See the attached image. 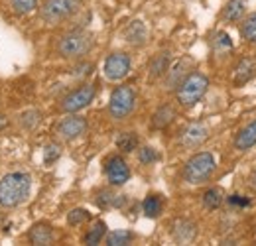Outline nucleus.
Wrapping results in <instances>:
<instances>
[{"label":"nucleus","instance_id":"nucleus-1","mask_svg":"<svg viewBox=\"0 0 256 246\" xmlns=\"http://www.w3.org/2000/svg\"><path fill=\"white\" fill-rule=\"evenodd\" d=\"M32 189V178L24 172L6 174L0 180V205L2 207H18L24 203Z\"/></svg>","mask_w":256,"mask_h":246},{"label":"nucleus","instance_id":"nucleus-2","mask_svg":"<svg viewBox=\"0 0 256 246\" xmlns=\"http://www.w3.org/2000/svg\"><path fill=\"white\" fill-rule=\"evenodd\" d=\"M93 48V36L83 30H73L65 34L58 44V52L62 58L67 60H79L83 56H87Z\"/></svg>","mask_w":256,"mask_h":246},{"label":"nucleus","instance_id":"nucleus-3","mask_svg":"<svg viewBox=\"0 0 256 246\" xmlns=\"http://www.w3.org/2000/svg\"><path fill=\"white\" fill-rule=\"evenodd\" d=\"M209 89V79L203 73H192L178 85V102L184 106L197 104Z\"/></svg>","mask_w":256,"mask_h":246},{"label":"nucleus","instance_id":"nucleus-4","mask_svg":"<svg viewBox=\"0 0 256 246\" xmlns=\"http://www.w3.org/2000/svg\"><path fill=\"white\" fill-rule=\"evenodd\" d=\"M215 172V158L209 152H199L195 154L186 164V170H184V178L188 184H203L211 178V174Z\"/></svg>","mask_w":256,"mask_h":246},{"label":"nucleus","instance_id":"nucleus-5","mask_svg":"<svg viewBox=\"0 0 256 246\" xmlns=\"http://www.w3.org/2000/svg\"><path fill=\"white\" fill-rule=\"evenodd\" d=\"M81 8V0H46L40 14L42 20L48 24H60L73 14H77Z\"/></svg>","mask_w":256,"mask_h":246},{"label":"nucleus","instance_id":"nucleus-6","mask_svg":"<svg viewBox=\"0 0 256 246\" xmlns=\"http://www.w3.org/2000/svg\"><path fill=\"white\" fill-rule=\"evenodd\" d=\"M134 104H136V92L132 87L122 85V87H116L112 94H110V100H108V112L112 118L116 120H122L126 118L128 114L134 110Z\"/></svg>","mask_w":256,"mask_h":246},{"label":"nucleus","instance_id":"nucleus-7","mask_svg":"<svg viewBox=\"0 0 256 246\" xmlns=\"http://www.w3.org/2000/svg\"><path fill=\"white\" fill-rule=\"evenodd\" d=\"M93 98H95V87L93 85H83V87L71 91L65 96L64 100H62V108H64L65 112H79Z\"/></svg>","mask_w":256,"mask_h":246},{"label":"nucleus","instance_id":"nucleus-8","mask_svg":"<svg viewBox=\"0 0 256 246\" xmlns=\"http://www.w3.org/2000/svg\"><path fill=\"white\" fill-rule=\"evenodd\" d=\"M130 71V58L126 54H112L104 62V77L108 81H120L124 79Z\"/></svg>","mask_w":256,"mask_h":246},{"label":"nucleus","instance_id":"nucleus-9","mask_svg":"<svg viewBox=\"0 0 256 246\" xmlns=\"http://www.w3.org/2000/svg\"><path fill=\"white\" fill-rule=\"evenodd\" d=\"M85 130H87V120L77 114H71L58 124V134L65 140H75L81 134H85Z\"/></svg>","mask_w":256,"mask_h":246},{"label":"nucleus","instance_id":"nucleus-10","mask_svg":"<svg viewBox=\"0 0 256 246\" xmlns=\"http://www.w3.org/2000/svg\"><path fill=\"white\" fill-rule=\"evenodd\" d=\"M106 178L112 185H124L130 178V170H128L126 162L120 156H112L106 162Z\"/></svg>","mask_w":256,"mask_h":246},{"label":"nucleus","instance_id":"nucleus-11","mask_svg":"<svg viewBox=\"0 0 256 246\" xmlns=\"http://www.w3.org/2000/svg\"><path fill=\"white\" fill-rule=\"evenodd\" d=\"M207 136H209V130H207L203 124L193 122L184 130V134H182V144H184L186 148H199V146L207 140Z\"/></svg>","mask_w":256,"mask_h":246},{"label":"nucleus","instance_id":"nucleus-12","mask_svg":"<svg viewBox=\"0 0 256 246\" xmlns=\"http://www.w3.org/2000/svg\"><path fill=\"white\" fill-rule=\"evenodd\" d=\"M195 232H197L195 224H193L192 220H186V218L176 220L174 228H172V234H174V238L178 242H192L193 238H195Z\"/></svg>","mask_w":256,"mask_h":246},{"label":"nucleus","instance_id":"nucleus-13","mask_svg":"<svg viewBox=\"0 0 256 246\" xmlns=\"http://www.w3.org/2000/svg\"><path fill=\"white\" fill-rule=\"evenodd\" d=\"M28 238H30L32 244H52V240H54V230H52L50 224L40 222V224H34L32 228H30Z\"/></svg>","mask_w":256,"mask_h":246},{"label":"nucleus","instance_id":"nucleus-14","mask_svg":"<svg viewBox=\"0 0 256 246\" xmlns=\"http://www.w3.org/2000/svg\"><path fill=\"white\" fill-rule=\"evenodd\" d=\"M256 144V120L248 124V126H244L240 132H238V136H236V140H234V146H236V150H250L252 146Z\"/></svg>","mask_w":256,"mask_h":246},{"label":"nucleus","instance_id":"nucleus-15","mask_svg":"<svg viewBox=\"0 0 256 246\" xmlns=\"http://www.w3.org/2000/svg\"><path fill=\"white\" fill-rule=\"evenodd\" d=\"M256 73V63L252 60H240L234 69V85H244L248 83Z\"/></svg>","mask_w":256,"mask_h":246},{"label":"nucleus","instance_id":"nucleus-16","mask_svg":"<svg viewBox=\"0 0 256 246\" xmlns=\"http://www.w3.org/2000/svg\"><path fill=\"white\" fill-rule=\"evenodd\" d=\"M124 38H126L128 44H132V46H142L146 42V38H148V30H146V26L140 20H136V22H132L124 30Z\"/></svg>","mask_w":256,"mask_h":246},{"label":"nucleus","instance_id":"nucleus-17","mask_svg":"<svg viewBox=\"0 0 256 246\" xmlns=\"http://www.w3.org/2000/svg\"><path fill=\"white\" fill-rule=\"evenodd\" d=\"M221 203H223V191H221L219 187H211V189L205 191V195H203V205H205L207 209H219Z\"/></svg>","mask_w":256,"mask_h":246},{"label":"nucleus","instance_id":"nucleus-18","mask_svg":"<svg viewBox=\"0 0 256 246\" xmlns=\"http://www.w3.org/2000/svg\"><path fill=\"white\" fill-rule=\"evenodd\" d=\"M174 116H176V110L172 106H162V108L156 110V114L152 118V124H154V128H164V126H168L174 120Z\"/></svg>","mask_w":256,"mask_h":246},{"label":"nucleus","instance_id":"nucleus-19","mask_svg":"<svg viewBox=\"0 0 256 246\" xmlns=\"http://www.w3.org/2000/svg\"><path fill=\"white\" fill-rule=\"evenodd\" d=\"M138 146V136L134 132H122L118 138H116V148L122 150V152H134Z\"/></svg>","mask_w":256,"mask_h":246},{"label":"nucleus","instance_id":"nucleus-20","mask_svg":"<svg viewBox=\"0 0 256 246\" xmlns=\"http://www.w3.org/2000/svg\"><path fill=\"white\" fill-rule=\"evenodd\" d=\"M242 14H244V2H242V0H230V2L226 4V8H224L223 18L228 20V22H234V20H238Z\"/></svg>","mask_w":256,"mask_h":246},{"label":"nucleus","instance_id":"nucleus-21","mask_svg":"<svg viewBox=\"0 0 256 246\" xmlns=\"http://www.w3.org/2000/svg\"><path fill=\"white\" fill-rule=\"evenodd\" d=\"M142 209H144L146 216L156 218V216L162 213V199L158 195H148V197L144 199V203H142Z\"/></svg>","mask_w":256,"mask_h":246},{"label":"nucleus","instance_id":"nucleus-22","mask_svg":"<svg viewBox=\"0 0 256 246\" xmlns=\"http://www.w3.org/2000/svg\"><path fill=\"white\" fill-rule=\"evenodd\" d=\"M168 65H170V58L168 54H160L154 58V62L150 63V77L156 79V77H162L166 71H168Z\"/></svg>","mask_w":256,"mask_h":246},{"label":"nucleus","instance_id":"nucleus-23","mask_svg":"<svg viewBox=\"0 0 256 246\" xmlns=\"http://www.w3.org/2000/svg\"><path fill=\"white\" fill-rule=\"evenodd\" d=\"M104 232H106V224H104L102 220L95 222V226H93V228L87 232V236H85V244H98V242L102 240Z\"/></svg>","mask_w":256,"mask_h":246},{"label":"nucleus","instance_id":"nucleus-24","mask_svg":"<svg viewBox=\"0 0 256 246\" xmlns=\"http://www.w3.org/2000/svg\"><path fill=\"white\" fill-rule=\"evenodd\" d=\"M132 238H134V234H132L130 230H114V232H110V234L106 236V244L122 246V244H128Z\"/></svg>","mask_w":256,"mask_h":246},{"label":"nucleus","instance_id":"nucleus-25","mask_svg":"<svg viewBox=\"0 0 256 246\" xmlns=\"http://www.w3.org/2000/svg\"><path fill=\"white\" fill-rule=\"evenodd\" d=\"M240 34H242V38L246 42H256V14H252L248 20H244Z\"/></svg>","mask_w":256,"mask_h":246},{"label":"nucleus","instance_id":"nucleus-26","mask_svg":"<svg viewBox=\"0 0 256 246\" xmlns=\"http://www.w3.org/2000/svg\"><path fill=\"white\" fill-rule=\"evenodd\" d=\"M10 2L16 14H30L38 6V0H10Z\"/></svg>","mask_w":256,"mask_h":246},{"label":"nucleus","instance_id":"nucleus-27","mask_svg":"<svg viewBox=\"0 0 256 246\" xmlns=\"http://www.w3.org/2000/svg\"><path fill=\"white\" fill-rule=\"evenodd\" d=\"M60 156H62V148L58 144L46 146V150H44V162H46V166H52Z\"/></svg>","mask_w":256,"mask_h":246},{"label":"nucleus","instance_id":"nucleus-28","mask_svg":"<svg viewBox=\"0 0 256 246\" xmlns=\"http://www.w3.org/2000/svg\"><path fill=\"white\" fill-rule=\"evenodd\" d=\"M89 211H85V209H73L69 215H67V220H69V224H81V222H85V220H89Z\"/></svg>","mask_w":256,"mask_h":246},{"label":"nucleus","instance_id":"nucleus-29","mask_svg":"<svg viewBox=\"0 0 256 246\" xmlns=\"http://www.w3.org/2000/svg\"><path fill=\"white\" fill-rule=\"evenodd\" d=\"M138 160L142 162V164H154L156 160H158V154H156V150L154 148H150V146H144V148H140V152H138Z\"/></svg>","mask_w":256,"mask_h":246},{"label":"nucleus","instance_id":"nucleus-30","mask_svg":"<svg viewBox=\"0 0 256 246\" xmlns=\"http://www.w3.org/2000/svg\"><path fill=\"white\" fill-rule=\"evenodd\" d=\"M40 118H42V116H40L38 110H28V112L22 114V124H24L26 128H34L36 124L40 122Z\"/></svg>","mask_w":256,"mask_h":246},{"label":"nucleus","instance_id":"nucleus-31","mask_svg":"<svg viewBox=\"0 0 256 246\" xmlns=\"http://www.w3.org/2000/svg\"><path fill=\"white\" fill-rule=\"evenodd\" d=\"M215 46L221 50H230L232 48V42H230V38H228V34H224V32H219L217 36H215Z\"/></svg>","mask_w":256,"mask_h":246},{"label":"nucleus","instance_id":"nucleus-32","mask_svg":"<svg viewBox=\"0 0 256 246\" xmlns=\"http://www.w3.org/2000/svg\"><path fill=\"white\" fill-rule=\"evenodd\" d=\"M228 203L234 205V207H248L250 205V199H246L242 195H230L228 197Z\"/></svg>","mask_w":256,"mask_h":246},{"label":"nucleus","instance_id":"nucleus-33","mask_svg":"<svg viewBox=\"0 0 256 246\" xmlns=\"http://www.w3.org/2000/svg\"><path fill=\"white\" fill-rule=\"evenodd\" d=\"M184 65L186 63H178L176 67H174V77H170V85H178V79H180V75H182V71H184Z\"/></svg>","mask_w":256,"mask_h":246},{"label":"nucleus","instance_id":"nucleus-34","mask_svg":"<svg viewBox=\"0 0 256 246\" xmlns=\"http://www.w3.org/2000/svg\"><path fill=\"white\" fill-rule=\"evenodd\" d=\"M89 69H93V67H91L89 63H83L81 67H75V71H73V73L81 77V75H87V73H89Z\"/></svg>","mask_w":256,"mask_h":246}]
</instances>
